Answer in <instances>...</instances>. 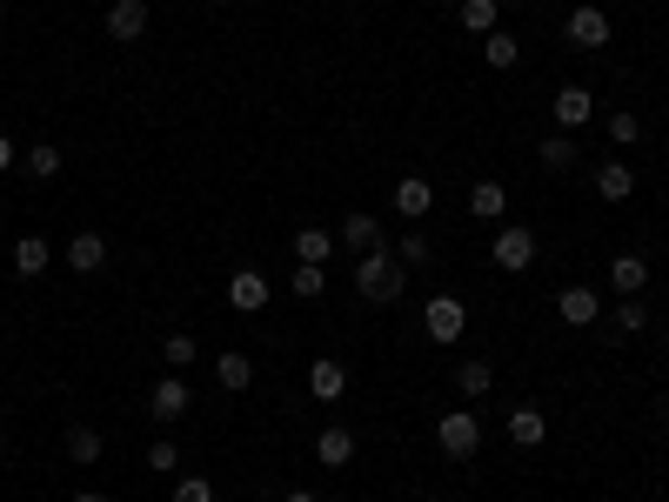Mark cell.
Listing matches in <instances>:
<instances>
[{
  "label": "cell",
  "mask_w": 669,
  "mask_h": 502,
  "mask_svg": "<svg viewBox=\"0 0 669 502\" xmlns=\"http://www.w3.org/2000/svg\"><path fill=\"white\" fill-rule=\"evenodd\" d=\"M402 288H409V268L396 261V248H369V255H356V295L362 301H375V308H388V301H402Z\"/></svg>",
  "instance_id": "1"
},
{
  "label": "cell",
  "mask_w": 669,
  "mask_h": 502,
  "mask_svg": "<svg viewBox=\"0 0 669 502\" xmlns=\"http://www.w3.org/2000/svg\"><path fill=\"white\" fill-rule=\"evenodd\" d=\"M436 442H442V455L468 462V455L483 449V422L468 415V409H449V415H436Z\"/></svg>",
  "instance_id": "2"
},
{
  "label": "cell",
  "mask_w": 669,
  "mask_h": 502,
  "mask_svg": "<svg viewBox=\"0 0 669 502\" xmlns=\"http://www.w3.org/2000/svg\"><path fill=\"white\" fill-rule=\"evenodd\" d=\"M422 329H428V342H462V329H468V308L455 301V295H428V308H422Z\"/></svg>",
  "instance_id": "3"
},
{
  "label": "cell",
  "mask_w": 669,
  "mask_h": 502,
  "mask_svg": "<svg viewBox=\"0 0 669 502\" xmlns=\"http://www.w3.org/2000/svg\"><path fill=\"white\" fill-rule=\"evenodd\" d=\"M569 48H582V54H603V48H609V14L582 0V8L569 14Z\"/></svg>",
  "instance_id": "4"
},
{
  "label": "cell",
  "mask_w": 669,
  "mask_h": 502,
  "mask_svg": "<svg viewBox=\"0 0 669 502\" xmlns=\"http://www.w3.org/2000/svg\"><path fill=\"white\" fill-rule=\"evenodd\" d=\"M188 402H194V389H188L181 375H162V382L147 389V415H154V422H181V415H188Z\"/></svg>",
  "instance_id": "5"
},
{
  "label": "cell",
  "mask_w": 669,
  "mask_h": 502,
  "mask_svg": "<svg viewBox=\"0 0 669 502\" xmlns=\"http://www.w3.org/2000/svg\"><path fill=\"white\" fill-rule=\"evenodd\" d=\"M489 255H496V268H502V275H523V268L536 261V235H529V228H502Z\"/></svg>",
  "instance_id": "6"
},
{
  "label": "cell",
  "mask_w": 669,
  "mask_h": 502,
  "mask_svg": "<svg viewBox=\"0 0 669 502\" xmlns=\"http://www.w3.org/2000/svg\"><path fill=\"white\" fill-rule=\"evenodd\" d=\"M228 308H234V316H261V308H268V275L234 268V275H228Z\"/></svg>",
  "instance_id": "7"
},
{
  "label": "cell",
  "mask_w": 669,
  "mask_h": 502,
  "mask_svg": "<svg viewBox=\"0 0 669 502\" xmlns=\"http://www.w3.org/2000/svg\"><path fill=\"white\" fill-rule=\"evenodd\" d=\"M556 316H563L569 329H589V322H596V316H603V295L576 282V288H563V295H556Z\"/></svg>",
  "instance_id": "8"
},
{
  "label": "cell",
  "mask_w": 669,
  "mask_h": 502,
  "mask_svg": "<svg viewBox=\"0 0 669 502\" xmlns=\"http://www.w3.org/2000/svg\"><path fill=\"white\" fill-rule=\"evenodd\" d=\"M509 442L542 449V442H549V415H542L536 402H516V409H509Z\"/></svg>",
  "instance_id": "9"
},
{
  "label": "cell",
  "mask_w": 669,
  "mask_h": 502,
  "mask_svg": "<svg viewBox=\"0 0 669 502\" xmlns=\"http://www.w3.org/2000/svg\"><path fill=\"white\" fill-rule=\"evenodd\" d=\"M107 34H114V41H141V34H147V0H114V8H107Z\"/></svg>",
  "instance_id": "10"
},
{
  "label": "cell",
  "mask_w": 669,
  "mask_h": 502,
  "mask_svg": "<svg viewBox=\"0 0 669 502\" xmlns=\"http://www.w3.org/2000/svg\"><path fill=\"white\" fill-rule=\"evenodd\" d=\"M428 208H436V188H428L422 175H402V181H396V215H402V221H422Z\"/></svg>",
  "instance_id": "11"
},
{
  "label": "cell",
  "mask_w": 669,
  "mask_h": 502,
  "mask_svg": "<svg viewBox=\"0 0 669 502\" xmlns=\"http://www.w3.org/2000/svg\"><path fill=\"white\" fill-rule=\"evenodd\" d=\"M589 114H596V94H589L582 81H569V88L556 94V128L569 134V128H582V121H589Z\"/></svg>",
  "instance_id": "12"
},
{
  "label": "cell",
  "mask_w": 669,
  "mask_h": 502,
  "mask_svg": "<svg viewBox=\"0 0 669 502\" xmlns=\"http://www.w3.org/2000/svg\"><path fill=\"white\" fill-rule=\"evenodd\" d=\"M308 396L314 402H342L348 396V369L342 362H308Z\"/></svg>",
  "instance_id": "13"
},
{
  "label": "cell",
  "mask_w": 669,
  "mask_h": 502,
  "mask_svg": "<svg viewBox=\"0 0 669 502\" xmlns=\"http://www.w3.org/2000/svg\"><path fill=\"white\" fill-rule=\"evenodd\" d=\"M314 462H322V469H348V462H356V436H348V429H322V436H314Z\"/></svg>",
  "instance_id": "14"
},
{
  "label": "cell",
  "mask_w": 669,
  "mask_h": 502,
  "mask_svg": "<svg viewBox=\"0 0 669 502\" xmlns=\"http://www.w3.org/2000/svg\"><path fill=\"white\" fill-rule=\"evenodd\" d=\"M468 215H476V221H502L509 215V188L502 181H476V188H468Z\"/></svg>",
  "instance_id": "15"
},
{
  "label": "cell",
  "mask_w": 669,
  "mask_h": 502,
  "mask_svg": "<svg viewBox=\"0 0 669 502\" xmlns=\"http://www.w3.org/2000/svg\"><path fill=\"white\" fill-rule=\"evenodd\" d=\"M643 282H649V261L643 255H616L609 261V288L616 295H643Z\"/></svg>",
  "instance_id": "16"
},
{
  "label": "cell",
  "mask_w": 669,
  "mask_h": 502,
  "mask_svg": "<svg viewBox=\"0 0 669 502\" xmlns=\"http://www.w3.org/2000/svg\"><path fill=\"white\" fill-rule=\"evenodd\" d=\"M342 248H356V255H369V248H382V221L356 208V215H348V221H342Z\"/></svg>",
  "instance_id": "17"
},
{
  "label": "cell",
  "mask_w": 669,
  "mask_h": 502,
  "mask_svg": "<svg viewBox=\"0 0 669 502\" xmlns=\"http://www.w3.org/2000/svg\"><path fill=\"white\" fill-rule=\"evenodd\" d=\"M48 261H54V248H48L41 235H21V242H14V275L34 282V275H48Z\"/></svg>",
  "instance_id": "18"
},
{
  "label": "cell",
  "mask_w": 669,
  "mask_h": 502,
  "mask_svg": "<svg viewBox=\"0 0 669 502\" xmlns=\"http://www.w3.org/2000/svg\"><path fill=\"white\" fill-rule=\"evenodd\" d=\"M215 382H221L228 396H242L248 382H255V362H248L242 349H228V356H215Z\"/></svg>",
  "instance_id": "19"
},
{
  "label": "cell",
  "mask_w": 669,
  "mask_h": 502,
  "mask_svg": "<svg viewBox=\"0 0 669 502\" xmlns=\"http://www.w3.org/2000/svg\"><path fill=\"white\" fill-rule=\"evenodd\" d=\"M101 261H107V242L94 235V228H88V235H74V242H67V268H74V275H94Z\"/></svg>",
  "instance_id": "20"
},
{
  "label": "cell",
  "mask_w": 669,
  "mask_h": 502,
  "mask_svg": "<svg viewBox=\"0 0 669 502\" xmlns=\"http://www.w3.org/2000/svg\"><path fill=\"white\" fill-rule=\"evenodd\" d=\"M483 61H489L496 74H509V67L523 61V41H516V34H502V27H496V34H483Z\"/></svg>",
  "instance_id": "21"
},
{
  "label": "cell",
  "mask_w": 669,
  "mask_h": 502,
  "mask_svg": "<svg viewBox=\"0 0 669 502\" xmlns=\"http://www.w3.org/2000/svg\"><path fill=\"white\" fill-rule=\"evenodd\" d=\"M596 195H603V202H629V195H636V175H629L622 162H603V168H596Z\"/></svg>",
  "instance_id": "22"
},
{
  "label": "cell",
  "mask_w": 669,
  "mask_h": 502,
  "mask_svg": "<svg viewBox=\"0 0 669 502\" xmlns=\"http://www.w3.org/2000/svg\"><path fill=\"white\" fill-rule=\"evenodd\" d=\"M335 255V235H329V228H301V235H295V261H314V268H322Z\"/></svg>",
  "instance_id": "23"
},
{
  "label": "cell",
  "mask_w": 669,
  "mask_h": 502,
  "mask_svg": "<svg viewBox=\"0 0 669 502\" xmlns=\"http://www.w3.org/2000/svg\"><path fill=\"white\" fill-rule=\"evenodd\" d=\"M67 455L81 462V469H88V462H101V429H88V422H67Z\"/></svg>",
  "instance_id": "24"
},
{
  "label": "cell",
  "mask_w": 669,
  "mask_h": 502,
  "mask_svg": "<svg viewBox=\"0 0 669 502\" xmlns=\"http://www.w3.org/2000/svg\"><path fill=\"white\" fill-rule=\"evenodd\" d=\"M496 8H502V0H462L455 21H462L468 34H496Z\"/></svg>",
  "instance_id": "25"
},
{
  "label": "cell",
  "mask_w": 669,
  "mask_h": 502,
  "mask_svg": "<svg viewBox=\"0 0 669 502\" xmlns=\"http://www.w3.org/2000/svg\"><path fill=\"white\" fill-rule=\"evenodd\" d=\"M455 389H462V396H489V389H496V369H489V362H462V369H455Z\"/></svg>",
  "instance_id": "26"
},
{
  "label": "cell",
  "mask_w": 669,
  "mask_h": 502,
  "mask_svg": "<svg viewBox=\"0 0 669 502\" xmlns=\"http://www.w3.org/2000/svg\"><path fill=\"white\" fill-rule=\"evenodd\" d=\"M542 168H576V134H563V128L549 134L542 141Z\"/></svg>",
  "instance_id": "27"
},
{
  "label": "cell",
  "mask_w": 669,
  "mask_h": 502,
  "mask_svg": "<svg viewBox=\"0 0 669 502\" xmlns=\"http://www.w3.org/2000/svg\"><path fill=\"white\" fill-rule=\"evenodd\" d=\"M27 175L54 181V175H61V147H54V141H34V147H27Z\"/></svg>",
  "instance_id": "28"
},
{
  "label": "cell",
  "mask_w": 669,
  "mask_h": 502,
  "mask_svg": "<svg viewBox=\"0 0 669 502\" xmlns=\"http://www.w3.org/2000/svg\"><path fill=\"white\" fill-rule=\"evenodd\" d=\"M396 261H402V268H422V261H436V248H428V235H422V228H409V235L396 242Z\"/></svg>",
  "instance_id": "29"
},
{
  "label": "cell",
  "mask_w": 669,
  "mask_h": 502,
  "mask_svg": "<svg viewBox=\"0 0 669 502\" xmlns=\"http://www.w3.org/2000/svg\"><path fill=\"white\" fill-rule=\"evenodd\" d=\"M288 288H295L301 301H314V295L329 288V275H322V268H314V261H295V275H288Z\"/></svg>",
  "instance_id": "30"
},
{
  "label": "cell",
  "mask_w": 669,
  "mask_h": 502,
  "mask_svg": "<svg viewBox=\"0 0 669 502\" xmlns=\"http://www.w3.org/2000/svg\"><path fill=\"white\" fill-rule=\"evenodd\" d=\"M616 329H629V335H643V329H649V308H643L636 295H622V308H616Z\"/></svg>",
  "instance_id": "31"
},
{
  "label": "cell",
  "mask_w": 669,
  "mask_h": 502,
  "mask_svg": "<svg viewBox=\"0 0 669 502\" xmlns=\"http://www.w3.org/2000/svg\"><path fill=\"white\" fill-rule=\"evenodd\" d=\"M175 502H215V482L208 476H175Z\"/></svg>",
  "instance_id": "32"
},
{
  "label": "cell",
  "mask_w": 669,
  "mask_h": 502,
  "mask_svg": "<svg viewBox=\"0 0 669 502\" xmlns=\"http://www.w3.org/2000/svg\"><path fill=\"white\" fill-rule=\"evenodd\" d=\"M162 356H168V362H175V375H181V369L194 362V335H188V329H175V335H168V349H162Z\"/></svg>",
  "instance_id": "33"
},
{
  "label": "cell",
  "mask_w": 669,
  "mask_h": 502,
  "mask_svg": "<svg viewBox=\"0 0 669 502\" xmlns=\"http://www.w3.org/2000/svg\"><path fill=\"white\" fill-rule=\"evenodd\" d=\"M636 134H643V121H636V114H609V141H616V147H629Z\"/></svg>",
  "instance_id": "34"
},
{
  "label": "cell",
  "mask_w": 669,
  "mask_h": 502,
  "mask_svg": "<svg viewBox=\"0 0 669 502\" xmlns=\"http://www.w3.org/2000/svg\"><path fill=\"white\" fill-rule=\"evenodd\" d=\"M147 469H162V476H175V469H181V455H175V442H154V449H147Z\"/></svg>",
  "instance_id": "35"
},
{
  "label": "cell",
  "mask_w": 669,
  "mask_h": 502,
  "mask_svg": "<svg viewBox=\"0 0 669 502\" xmlns=\"http://www.w3.org/2000/svg\"><path fill=\"white\" fill-rule=\"evenodd\" d=\"M8 168H14V141H8V134H0V175H8Z\"/></svg>",
  "instance_id": "36"
},
{
  "label": "cell",
  "mask_w": 669,
  "mask_h": 502,
  "mask_svg": "<svg viewBox=\"0 0 669 502\" xmlns=\"http://www.w3.org/2000/svg\"><path fill=\"white\" fill-rule=\"evenodd\" d=\"M282 502H322V495H314V489H288Z\"/></svg>",
  "instance_id": "37"
},
{
  "label": "cell",
  "mask_w": 669,
  "mask_h": 502,
  "mask_svg": "<svg viewBox=\"0 0 669 502\" xmlns=\"http://www.w3.org/2000/svg\"><path fill=\"white\" fill-rule=\"evenodd\" d=\"M67 502H114V495H67Z\"/></svg>",
  "instance_id": "38"
},
{
  "label": "cell",
  "mask_w": 669,
  "mask_h": 502,
  "mask_svg": "<svg viewBox=\"0 0 669 502\" xmlns=\"http://www.w3.org/2000/svg\"><path fill=\"white\" fill-rule=\"evenodd\" d=\"M502 8H529V0H502Z\"/></svg>",
  "instance_id": "39"
},
{
  "label": "cell",
  "mask_w": 669,
  "mask_h": 502,
  "mask_svg": "<svg viewBox=\"0 0 669 502\" xmlns=\"http://www.w3.org/2000/svg\"><path fill=\"white\" fill-rule=\"evenodd\" d=\"M0 27H8V8H0Z\"/></svg>",
  "instance_id": "40"
}]
</instances>
